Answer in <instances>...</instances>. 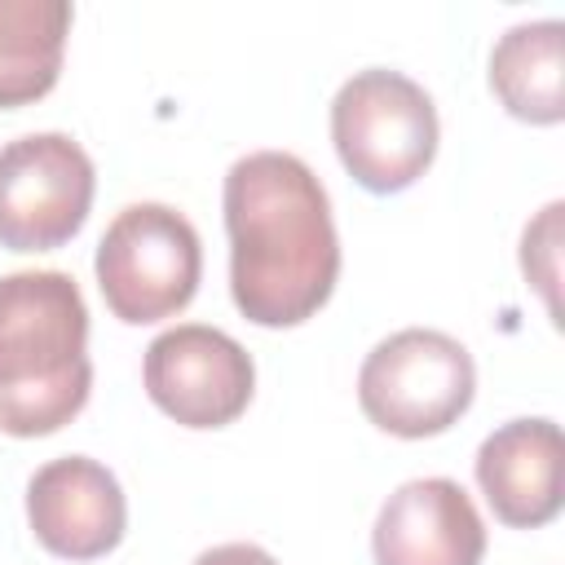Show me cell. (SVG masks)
Instances as JSON below:
<instances>
[{"label":"cell","instance_id":"cell-5","mask_svg":"<svg viewBox=\"0 0 565 565\" xmlns=\"http://www.w3.org/2000/svg\"><path fill=\"white\" fill-rule=\"evenodd\" d=\"M477 366L472 353L433 327H406L380 340L358 371L362 415L393 437L424 441L459 424L472 406Z\"/></svg>","mask_w":565,"mask_h":565},{"label":"cell","instance_id":"cell-11","mask_svg":"<svg viewBox=\"0 0 565 565\" xmlns=\"http://www.w3.org/2000/svg\"><path fill=\"white\" fill-rule=\"evenodd\" d=\"M565 26L556 18L516 22L499 35L490 53V93L499 106L525 124H561L565 119Z\"/></svg>","mask_w":565,"mask_h":565},{"label":"cell","instance_id":"cell-8","mask_svg":"<svg viewBox=\"0 0 565 565\" xmlns=\"http://www.w3.org/2000/svg\"><path fill=\"white\" fill-rule=\"evenodd\" d=\"M26 521L44 552L62 561H97L119 547L128 503L115 472L88 455H62L31 472Z\"/></svg>","mask_w":565,"mask_h":565},{"label":"cell","instance_id":"cell-12","mask_svg":"<svg viewBox=\"0 0 565 565\" xmlns=\"http://www.w3.org/2000/svg\"><path fill=\"white\" fill-rule=\"evenodd\" d=\"M71 18L66 0H0V110L31 106L57 84Z\"/></svg>","mask_w":565,"mask_h":565},{"label":"cell","instance_id":"cell-2","mask_svg":"<svg viewBox=\"0 0 565 565\" xmlns=\"http://www.w3.org/2000/svg\"><path fill=\"white\" fill-rule=\"evenodd\" d=\"M93 388L88 305L62 269L0 278V433L49 437L66 428Z\"/></svg>","mask_w":565,"mask_h":565},{"label":"cell","instance_id":"cell-9","mask_svg":"<svg viewBox=\"0 0 565 565\" xmlns=\"http://www.w3.org/2000/svg\"><path fill=\"white\" fill-rule=\"evenodd\" d=\"M371 556L375 565H481L486 525L459 481L415 477L380 503Z\"/></svg>","mask_w":565,"mask_h":565},{"label":"cell","instance_id":"cell-14","mask_svg":"<svg viewBox=\"0 0 565 565\" xmlns=\"http://www.w3.org/2000/svg\"><path fill=\"white\" fill-rule=\"evenodd\" d=\"M194 565H278V561L256 543H216V547L199 552Z\"/></svg>","mask_w":565,"mask_h":565},{"label":"cell","instance_id":"cell-4","mask_svg":"<svg viewBox=\"0 0 565 565\" xmlns=\"http://www.w3.org/2000/svg\"><path fill=\"white\" fill-rule=\"evenodd\" d=\"M97 287L106 309L128 322H163L181 313L203 278V243L185 212L168 203H128L97 243Z\"/></svg>","mask_w":565,"mask_h":565},{"label":"cell","instance_id":"cell-3","mask_svg":"<svg viewBox=\"0 0 565 565\" xmlns=\"http://www.w3.org/2000/svg\"><path fill=\"white\" fill-rule=\"evenodd\" d=\"M437 106L402 71L366 66L331 102V141L344 172L371 194L415 185L437 154Z\"/></svg>","mask_w":565,"mask_h":565},{"label":"cell","instance_id":"cell-1","mask_svg":"<svg viewBox=\"0 0 565 565\" xmlns=\"http://www.w3.org/2000/svg\"><path fill=\"white\" fill-rule=\"evenodd\" d=\"M230 296L256 327H300L335 291L340 234L313 168L287 150H252L225 172Z\"/></svg>","mask_w":565,"mask_h":565},{"label":"cell","instance_id":"cell-6","mask_svg":"<svg viewBox=\"0 0 565 565\" xmlns=\"http://www.w3.org/2000/svg\"><path fill=\"white\" fill-rule=\"evenodd\" d=\"M97 172L66 132H26L0 146V247L53 252L71 243L93 207Z\"/></svg>","mask_w":565,"mask_h":565},{"label":"cell","instance_id":"cell-7","mask_svg":"<svg viewBox=\"0 0 565 565\" xmlns=\"http://www.w3.org/2000/svg\"><path fill=\"white\" fill-rule=\"evenodd\" d=\"M141 384L146 397L181 428H225L256 393V362L221 327L181 322L150 340Z\"/></svg>","mask_w":565,"mask_h":565},{"label":"cell","instance_id":"cell-10","mask_svg":"<svg viewBox=\"0 0 565 565\" xmlns=\"http://www.w3.org/2000/svg\"><path fill=\"white\" fill-rule=\"evenodd\" d=\"M561 428L556 419H508L477 446V486L494 521L512 530H539L556 521L561 494Z\"/></svg>","mask_w":565,"mask_h":565},{"label":"cell","instance_id":"cell-13","mask_svg":"<svg viewBox=\"0 0 565 565\" xmlns=\"http://www.w3.org/2000/svg\"><path fill=\"white\" fill-rule=\"evenodd\" d=\"M561 203H547L543 212H539V221L534 225H525V234H521V269H530L525 278L547 296V305L556 309V296H552V282H556V225H561Z\"/></svg>","mask_w":565,"mask_h":565}]
</instances>
